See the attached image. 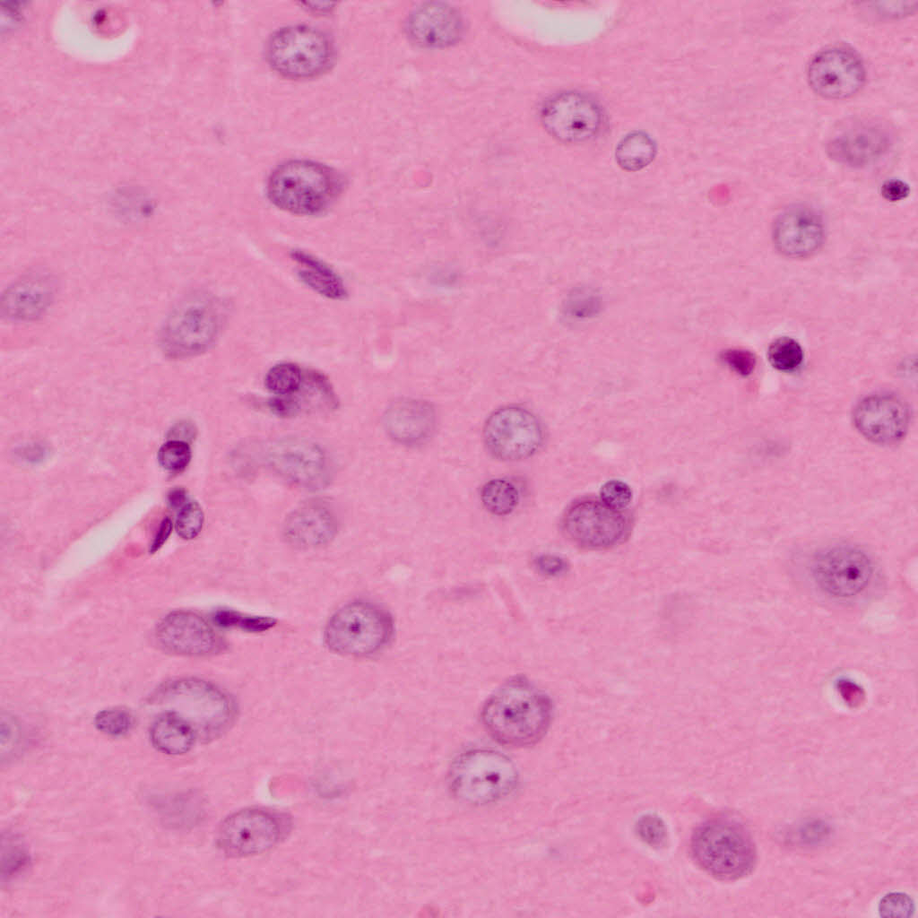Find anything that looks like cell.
Wrapping results in <instances>:
<instances>
[{
  "label": "cell",
  "instance_id": "obj_1",
  "mask_svg": "<svg viewBox=\"0 0 918 918\" xmlns=\"http://www.w3.org/2000/svg\"><path fill=\"white\" fill-rule=\"evenodd\" d=\"M550 698L527 680L516 678L497 689L485 702L481 720L497 741L525 747L539 741L552 719Z\"/></svg>",
  "mask_w": 918,
  "mask_h": 918
},
{
  "label": "cell",
  "instance_id": "obj_2",
  "mask_svg": "<svg viewBox=\"0 0 918 918\" xmlns=\"http://www.w3.org/2000/svg\"><path fill=\"white\" fill-rule=\"evenodd\" d=\"M343 183L333 169L307 160H288L271 173L266 192L279 209L299 216L325 211L338 197Z\"/></svg>",
  "mask_w": 918,
  "mask_h": 918
},
{
  "label": "cell",
  "instance_id": "obj_3",
  "mask_svg": "<svg viewBox=\"0 0 918 918\" xmlns=\"http://www.w3.org/2000/svg\"><path fill=\"white\" fill-rule=\"evenodd\" d=\"M694 862L712 877L735 880L748 875L756 862V849L746 828L729 818L700 824L690 839Z\"/></svg>",
  "mask_w": 918,
  "mask_h": 918
},
{
  "label": "cell",
  "instance_id": "obj_4",
  "mask_svg": "<svg viewBox=\"0 0 918 918\" xmlns=\"http://www.w3.org/2000/svg\"><path fill=\"white\" fill-rule=\"evenodd\" d=\"M223 323L219 301L204 293L178 302L163 322L159 345L166 356L184 359L206 351L216 342Z\"/></svg>",
  "mask_w": 918,
  "mask_h": 918
},
{
  "label": "cell",
  "instance_id": "obj_5",
  "mask_svg": "<svg viewBox=\"0 0 918 918\" xmlns=\"http://www.w3.org/2000/svg\"><path fill=\"white\" fill-rule=\"evenodd\" d=\"M449 784L462 801L472 805L495 803L509 796L516 787L515 766L504 754L487 749L465 751L449 771Z\"/></svg>",
  "mask_w": 918,
  "mask_h": 918
},
{
  "label": "cell",
  "instance_id": "obj_6",
  "mask_svg": "<svg viewBox=\"0 0 918 918\" xmlns=\"http://www.w3.org/2000/svg\"><path fill=\"white\" fill-rule=\"evenodd\" d=\"M266 57L272 68L289 79H309L321 75L333 64L335 49L322 30L308 25H291L276 30L266 45Z\"/></svg>",
  "mask_w": 918,
  "mask_h": 918
},
{
  "label": "cell",
  "instance_id": "obj_7",
  "mask_svg": "<svg viewBox=\"0 0 918 918\" xmlns=\"http://www.w3.org/2000/svg\"><path fill=\"white\" fill-rule=\"evenodd\" d=\"M394 630L391 615L368 602H354L339 609L325 629V642L333 652L367 656L384 648Z\"/></svg>",
  "mask_w": 918,
  "mask_h": 918
},
{
  "label": "cell",
  "instance_id": "obj_8",
  "mask_svg": "<svg viewBox=\"0 0 918 918\" xmlns=\"http://www.w3.org/2000/svg\"><path fill=\"white\" fill-rule=\"evenodd\" d=\"M162 700L174 705V712L186 719L195 730L217 734L231 722L235 708L230 698L217 687L206 681L187 679L165 687L158 694Z\"/></svg>",
  "mask_w": 918,
  "mask_h": 918
},
{
  "label": "cell",
  "instance_id": "obj_9",
  "mask_svg": "<svg viewBox=\"0 0 918 918\" xmlns=\"http://www.w3.org/2000/svg\"><path fill=\"white\" fill-rule=\"evenodd\" d=\"M874 570L873 559L868 552L847 543L820 550L811 562L815 583L823 592L837 598H850L864 591Z\"/></svg>",
  "mask_w": 918,
  "mask_h": 918
},
{
  "label": "cell",
  "instance_id": "obj_10",
  "mask_svg": "<svg viewBox=\"0 0 918 918\" xmlns=\"http://www.w3.org/2000/svg\"><path fill=\"white\" fill-rule=\"evenodd\" d=\"M543 429L536 416L519 406H505L493 411L483 428L489 453L503 461L525 459L534 455L543 441Z\"/></svg>",
  "mask_w": 918,
  "mask_h": 918
},
{
  "label": "cell",
  "instance_id": "obj_11",
  "mask_svg": "<svg viewBox=\"0 0 918 918\" xmlns=\"http://www.w3.org/2000/svg\"><path fill=\"white\" fill-rule=\"evenodd\" d=\"M541 124L555 139L578 143L595 137L602 129L604 115L590 95L575 91L550 97L540 111Z\"/></svg>",
  "mask_w": 918,
  "mask_h": 918
},
{
  "label": "cell",
  "instance_id": "obj_12",
  "mask_svg": "<svg viewBox=\"0 0 918 918\" xmlns=\"http://www.w3.org/2000/svg\"><path fill=\"white\" fill-rule=\"evenodd\" d=\"M284 822L277 814L257 808L238 810L219 826L216 842L230 857H247L264 853L282 838Z\"/></svg>",
  "mask_w": 918,
  "mask_h": 918
},
{
  "label": "cell",
  "instance_id": "obj_13",
  "mask_svg": "<svg viewBox=\"0 0 918 918\" xmlns=\"http://www.w3.org/2000/svg\"><path fill=\"white\" fill-rule=\"evenodd\" d=\"M563 530L577 546L599 550L619 544L627 535L628 523L619 511L603 502L585 499L567 510Z\"/></svg>",
  "mask_w": 918,
  "mask_h": 918
},
{
  "label": "cell",
  "instance_id": "obj_14",
  "mask_svg": "<svg viewBox=\"0 0 918 918\" xmlns=\"http://www.w3.org/2000/svg\"><path fill=\"white\" fill-rule=\"evenodd\" d=\"M894 134L889 126L871 118L854 119L836 129L827 151L830 158L850 167H866L879 161L891 149Z\"/></svg>",
  "mask_w": 918,
  "mask_h": 918
},
{
  "label": "cell",
  "instance_id": "obj_15",
  "mask_svg": "<svg viewBox=\"0 0 918 918\" xmlns=\"http://www.w3.org/2000/svg\"><path fill=\"white\" fill-rule=\"evenodd\" d=\"M268 465L281 478L306 489H319L329 478V464L323 449L299 437L280 438L265 451Z\"/></svg>",
  "mask_w": 918,
  "mask_h": 918
},
{
  "label": "cell",
  "instance_id": "obj_16",
  "mask_svg": "<svg viewBox=\"0 0 918 918\" xmlns=\"http://www.w3.org/2000/svg\"><path fill=\"white\" fill-rule=\"evenodd\" d=\"M807 76L816 93L827 99L842 100L861 90L866 74L861 57L854 51L844 47H831L811 58Z\"/></svg>",
  "mask_w": 918,
  "mask_h": 918
},
{
  "label": "cell",
  "instance_id": "obj_17",
  "mask_svg": "<svg viewBox=\"0 0 918 918\" xmlns=\"http://www.w3.org/2000/svg\"><path fill=\"white\" fill-rule=\"evenodd\" d=\"M910 410L900 396L888 392L869 394L854 407L853 420L870 441L891 445L901 440L910 424Z\"/></svg>",
  "mask_w": 918,
  "mask_h": 918
},
{
  "label": "cell",
  "instance_id": "obj_18",
  "mask_svg": "<svg viewBox=\"0 0 918 918\" xmlns=\"http://www.w3.org/2000/svg\"><path fill=\"white\" fill-rule=\"evenodd\" d=\"M157 638L167 650L180 655L202 656L219 652L223 642L196 613L173 611L158 625Z\"/></svg>",
  "mask_w": 918,
  "mask_h": 918
},
{
  "label": "cell",
  "instance_id": "obj_19",
  "mask_svg": "<svg viewBox=\"0 0 918 918\" xmlns=\"http://www.w3.org/2000/svg\"><path fill=\"white\" fill-rule=\"evenodd\" d=\"M772 236L781 254L800 258L813 254L821 246L825 229L821 216L814 209L794 205L777 216Z\"/></svg>",
  "mask_w": 918,
  "mask_h": 918
},
{
  "label": "cell",
  "instance_id": "obj_20",
  "mask_svg": "<svg viewBox=\"0 0 918 918\" xmlns=\"http://www.w3.org/2000/svg\"><path fill=\"white\" fill-rule=\"evenodd\" d=\"M404 30L408 38L419 46L445 48L460 40L464 32V22L454 7L442 3H427L410 13Z\"/></svg>",
  "mask_w": 918,
  "mask_h": 918
},
{
  "label": "cell",
  "instance_id": "obj_21",
  "mask_svg": "<svg viewBox=\"0 0 918 918\" xmlns=\"http://www.w3.org/2000/svg\"><path fill=\"white\" fill-rule=\"evenodd\" d=\"M56 285L52 276L33 273L11 284L1 298L2 316L12 321H30L40 317L52 304Z\"/></svg>",
  "mask_w": 918,
  "mask_h": 918
},
{
  "label": "cell",
  "instance_id": "obj_22",
  "mask_svg": "<svg viewBox=\"0 0 918 918\" xmlns=\"http://www.w3.org/2000/svg\"><path fill=\"white\" fill-rule=\"evenodd\" d=\"M388 436L403 446H418L426 442L435 430L436 413L427 402L401 399L392 403L384 415Z\"/></svg>",
  "mask_w": 918,
  "mask_h": 918
},
{
  "label": "cell",
  "instance_id": "obj_23",
  "mask_svg": "<svg viewBox=\"0 0 918 918\" xmlns=\"http://www.w3.org/2000/svg\"><path fill=\"white\" fill-rule=\"evenodd\" d=\"M337 531L334 514L317 500L307 502L286 518L283 534L289 543L299 548H314L329 542Z\"/></svg>",
  "mask_w": 918,
  "mask_h": 918
},
{
  "label": "cell",
  "instance_id": "obj_24",
  "mask_svg": "<svg viewBox=\"0 0 918 918\" xmlns=\"http://www.w3.org/2000/svg\"><path fill=\"white\" fill-rule=\"evenodd\" d=\"M290 256L301 267L298 272L299 280L313 291L330 299L348 297L343 281L326 263L299 249L292 250Z\"/></svg>",
  "mask_w": 918,
  "mask_h": 918
},
{
  "label": "cell",
  "instance_id": "obj_25",
  "mask_svg": "<svg viewBox=\"0 0 918 918\" xmlns=\"http://www.w3.org/2000/svg\"><path fill=\"white\" fill-rule=\"evenodd\" d=\"M196 736L194 727L182 716L171 711L160 714L150 729L152 746L167 755H182L188 752L194 746Z\"/></svg>",
  "mask_w": 918,
  "mask_h": 918
},
{
  "label": "cell",
  "instance_id": "obj_26",
  "mask_svg": "<svg viewBox=\"0 0 918 918\" xmlns=\"http://www.w3.org/2000/svg\"><path fill=\"white\" fill-rule=\"evenodd\" d=\"M655 153L656 146L653 139L645 133L637 131L628 134L619 141L615 157L622 169L636 171L647 166Z\"/></svg>",
  "mask_w": 918,
  "mask_h": 918
},
{
  "label": "cell",
  "instance_id": "obj_27",
  "mask_svg": "<svg viewBox=\"0 0 918 918\" xmlns=\"http://www.w3.org/2000/svg\"><path fill=\"white\" fill-rule=\"evenodd\" d=\"M481 499L484 507L496 515L511 514L519 501V493L514 483L505 479H493L481 488Z\"/></svg>",
  "mask_w": 918,
  "mask_h": 918
},
{
  "label": "cell",
  "instance_id": "obj_28",
  "mask_svg": "<svg viewBox=\"0 0 918 918\" xmlns=\"http://www.w3.org/2000/svg\"><path fill=\"white\" fill-rule=\"evenodd\" d=\"M301 368L293 363H279L269 369L264 378L266 388L276 395L297 392L303 381Z\"/></svg>",
  "mask_w": 918,
  "mask_h": 918
},
{
  "label": "cell",
  "instance_id": "obj_29",
  "mask_svg": "<svg viewBox=\"0 0 918 918\" xmlns=\"http://www.w3.org/2000/svg\"><path fill=\"white\" fill-rule=\"evenodd\" d=\"M767 357L770 364L777 370L791 372L801 365L803 351L798 342L783 336L769 345Z\"/></svg>",
  "mask_w": 918,
  "mask_h": 918
},
{
  "label": "cell",
  "instance_id": "obj_30",
  "mask_svg": "<svg viewBox=\"0 0 918 918\" xmlns=\"http://www.w3.org/2000/svg\"><path fill=\"white\" fill-rule=\"evenodd\" d=\"M602 307V297L593 290L576 289L569 293L564 313L576 319H587L598 315Z\"/></svg>",
  "mask_w": 918,
  "mask_h": 918
},
{
  "label": "cell",
  "instance_id": "obj_31",
  "mask_svg": "<svg viewBox=\"0 0 918 918\" xmlns=\"http://www.w3.org/2000/svg\"><path fill=\"white\" fill-rule=\"evenodd\" d=\"M96 728L102 733L119 737L128 733L134 725V717L122 708H109L99 712L95 718Z\"/></svg>",
  "mask_w": 918,
  "mask_h": 918
},
{
  "label": "cell",
  "instance_id": "obj_32",
  "mask_svg": "<svg viewBox=\"0 0 918 918\" xmlns=\"http://www.w3.org/2000/svg\"><path fill=\"white\" fill-rule=\"evenodd\" d=\"M214 622L221 627L238 628L247 631H263L273 627L276 621L269 617L247 616L233 611L221 610L215 613Z\"/></svg>",
  "mask_w": 918,
  "mask_h": 918
},
{
  "label": "cell",
  "instance_id": "obj_33",
  "mask_svg": "<svg viewBox=\"0 0 918 918\" xmlns=\"http://www.w3.org/2000/svg\"><path fill=\"white\" fill-rule=\"evenodd\" d=\"M158 459L164 469L172 472H181L190 462V446L183 440L169 441L160 447Z\"/></svg>",
  "mask_w": 918,
  "mask_h": 918
},
{
  "label": "cell",
  "instance_id": "obj_34",
  "mask_svg": "<svg viewBox=\"0 0 918 918\" xmlns=\"http://www.w3.org/2000/svg\"><path fill=\"white\" fill-rule=\"evenodd\" d=\"M28 854L24 845L16 837L8 836L3 838L2 847V876L12 877L22 869L28 862Z\"/></svg>",
  "mask_w": 918,
  "mask_h": 918
},
{
  "label": "cell",
  "instance_id": "obj_35",
  "mask_svg": "<svg viewBox=\"0 0 918 918\" xmlns=\"http://www.w3.org/2000/svg\"><path fill=\"white\" fill-rule=\"evenodd\" d=\"M204 519V512L199 504L187 502L181 507L176 522L178 535L186 540L195 538L203 528Z\"/></svg>",
  "mask_w": 918,
  "mask_h": 918
},
{
  "label": "cell",
  "instance_id": "obj_36",
  "mask_svg": "<svg viewBox=\"0 0 918 918\" xmlns=\"http://www.w3.org/2000/svg\"><path fill=\"white\" fill-rule=\"evenodd\" d=\"M600 494L601 501L617 511L626 508L632 499V491L629 486L618 480L605 482Z\"/></svg>",
  "mask_w": 918,
  "mask_h": 918
},
{
  "label": "cell",
  "instance_id": "obj_37",
  "mask_svg": "<svg viewBox=\"0 0 918 918\" xmlns=\"http://www.w3.org/2000/svg\"><path fill=\"white\" fill-rule=\"evenodd\" d=\"M721 360L740 376L750 375L756 366L755 355L744 349H727L720 354Z\"/></svg>",
  "mask_w": 918,
  "mask_h": 918
},
{
  "label": "cell",
  "instance_id": "obj_38",
  "mask_svg": "<svg viewBox=\"0 0 918 918\" xmlns=\"http://www.w3.org/2000/svg\"><path fill=\"white\" fill-rule=\"evenodd\" d=\"M640 837L652 846H660L666 839V829L662 819L655 816H645L637 823Z\"/></svg>",
  "mask_w": 918,
  "mask_h": 918
},
{
  "label": "cell",
  "instance_id": "obj_39",
  "mask_svg": "<svg viewBox=\"0 0 918 918\" xmlns=\"http://www.w3.org/2000/svg\"><path fill=\"white\" fill-rule=\"evenodd\" d=\"M534 569L541 576L557 577L564 575L568 570V563L559 556L542 554L533 560Z\"/></svg>",
  "mask_w": 918,
  "mask_h": 918
},
{
  "label": "cell",
  "instance_id": "obj_40",
  "mask_svg": "<svg viewBox=\"0 0 918 918\" xmlns=\"http://www.w3.org/2000/svg\"><path fill=\"white\" fill-rule=\"evenodd\" d=\"M270 410L277 416L290 418L299 413L302 404L293 394L276 395L268 401Z\"/></svg>",
  "mask_w": 918,
  "mask_h": 918
},
{
  "label": "cell",
  "instance_id": "obj_41",
  "mask_svg": "<svg viewBox=\"0 0 918 918\" xmlns=\"http://www.w3.org/2000/svg\"><path fill=\"white\" fill-rule=\"evenodd\" d=\"M911 899L903 894H890L883 898L880 912L885 916H906L912 911Z\"/></svg>",
  "mask_w": 918,
  "mask_h": 918
},
{
  "label": "cell",
  "instance_id": "obj_42",
  "mask_svg": "<svg viewBox=\"0 0 918 918\" xmlns=\"http://www.w3.org/2000/svg\"><path fill=\"white\" fill-rule=\"evenodd\" d=\"M910 193L909 186L900 179H889L881 186L882 196L890 202L905 199Z\"/></svg>",
  "mask_w": 918,
  "mask_h": 918
},
{
  "label": "cell",
  "instance_id": "obj_43",
  "mask_svg": "<svg viewBox=\"0 0 918 918\" xmlns=\"http://www.w3.org/2000/svg\"><path fill=\"white\" fill-rule=\"evenodd\" d=\"M172 529V522L169 518H166L162 521L160 529L155 536V539L152 544L151 551L155 552L158 550L167 541Z\"/></svg>",
  "mask_w": 918,
  "mask_h": 918
},
{
  "label": "cell",
  "instance_id": "obj_44",
  "mask_svg": "<svg viewBox=\"0 0 918 918\" xmlns=\"http://www.w3.org/2000/svg\"><path fill=\"white\" fill-rule=\"evenodd\" d=\"M186 491L181 489H174L169 495V503L173 507H182L186 504Z\"/></svg>",
  "mask_w": 918,
  "mask_h": 918
}]
</instances>
